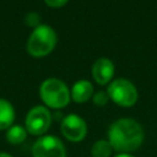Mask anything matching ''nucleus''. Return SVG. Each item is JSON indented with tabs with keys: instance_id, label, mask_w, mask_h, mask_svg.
Returning a JSON list of instances; mask_svg holds the SVG:
<instances>
[{
	"instance_id": "ddd939ff",
	"label": "nucleus",
	"mask_w": 157,
	"mask_h": 157,
	"mask_svg": "<svg viewBox=\"0 0 157 157\" xmlns=\"http://www.w3.org/2000/svg\"><path fill=\"white\" fill-rule=\"evenodd\" d=\"M92 99H93V103H94L96 105L103 107V105L107 104V102H108V99H109V96H108V93H107L105 91H98V92H96V93L93 94Z\"/></svg>"
},
{
	"instance_id": "dca6fc26",
	"label": "nucleus",
	"mask_w": 157,
	"mask_h": 157,
	"mask_svg": "<svg viewBox=\"0 0 157 157\" xmlns=\"http://www.w3.org/2000/svg\"><path fill=\"white\" fill-rule=\"evenodd\" d=\"M114 157H135V156H132L130 153H117Z\"/></svg>"
},
{
	"instance_id": "2eb2a0df",
	"label": "nucleus",
	"mask_w": 157,
	"mask_h": 157,
	"mask_svg": "<svg viewBox=\"0 0 157 157\" xmlns=\"http://www.w3.org/2000/svg\"><path fill=\"white\" fill-rule=\"evenodd\" d=\"M45 4L50 7H61L67 4L66 0H45Z\"/></svg>"
},
{
	"instance_id": "1a4fd4ad",
	"label": "nucleus",
	"mask_w": 157,
	"mask_h": 157,
	"mask_svg": "<svg viewBox=\"0 0 157 157\" xmlns=\"http://www.w3.org/2000/svg\"><path fill=\"white\" fill-rule=\"evenodd\" d=\"M70 94L76 103L87 102L93 94V86L88 80H78L72 85Z\"/></svg>"
},
{
	"instance_id": "20e7f679",
	"label": "nucleus",
	"mask_w": 157,
	"mask_h": 157,
	"mask_svg": "<svg viewBox=\"0 0 157 157\" xmlns=\"http://www.w3.org/2000/svg\"><path fill=\"white\" fill-rule=\"evenodd\" d=\"M107 93L109 96V99L121 107H131L137 102L139 98L135 85L124 77L113 80L108 85Z\"/></svg>"
},
{
	"instance_id": "9b49d317",
	"label": "nucleus",
	"mask_w": 157,
	"mask_h": 157,
	"mask_svg": "<svg viewBox=\"0 0 157 157\" xmlns=\"http://www.w3.org/2000/svg\"><path fill=\"white\" fill-rule=\"evenodd\" d=\"M27 137V130L22 125H12L6 131V139L12 145H18L23 142Z\"/></svg>"
},
{
	"instance_id": "39448f33",
	"label": "nucleus",
	"mask_w": 157,
	"mask_h": 157,
	"mask_svg": "<svg viewBox=\"0 0 157 157\" xmlns=\"http://www.w3.org/2000/svg\"><path fill=\"white\" fill-rule=\"evenodd\" d=\"M33 157H66V150L61 140L54 135L39 137L32 147Z\"/></svg>"
},
{
	"instance_id": "423d86ee",
	"label": "nucleus",
	"mask_w": 157,
	"mask_h": 157,
	"mask_svg": "<svg viewBox=\"0 0 157 157\" xmlns=\"http://www.w3.org/2000/svg\"><path fill=\"white\" fill-rule=\"evenodd\" d=\"M52 124V114L44 105L33 107L26 117V130L32 135H43Z\"/></svg>"
},
{
	"instance_id": "9d476101",
	"label": "nucleus",
	"mask_w": 157,
	"mask_h": 157,
	"mask_svg": "<svg viewBox=\"0 0 157 157\" xmlns=\"http://www.w3.org/2000/svg\"><path fill=\"white\" fill-rule=\"evenodd\" d=\"M13 119H15V109L12 104L6 99L0 98V130L11 128Z\"/></svg>"
},
{
	"instance_id": "f8f14e48",
	"label": "nucleus",
	"mask_w": 157,
	"mask_h": 157,
	"mask_svg": "<svg viewBox=\"0 0 157 157\" xmlns=\"http://www.w3.org/2000/svg\"><path fill=\"white\" fill-rule=\"evenodd\" d=\"M113 147L108 140H98L91 147L92 157H109L112 155Z\"/></svg>"
},
{
	"instance_id": "f3484780",
	"label": "nucleus",
	"mask_w": 157,
	"mask_h": 157,
	"mask_svg": "<svg viewBox=\"0 0 157 157\" xmlns=\"http://www.w3.org/2000/svg\"><path fill=\"white\" fill-rule=\"evenodd\" d=\"M0 157H12V156L6 153V152H0Z\"/></svg>"
},
{
	"instance_id": "f257e3e1",
	"label": "nucleus",
	"mask_w": 157,
	"mask_h": 157,
	"mask_svg": "<svg viewBox=\"0 0 157 157\" xmlns=\"http://www.w3.org/2000/svg\"><path fill=\"white\" fill-rule=\"evenodd\" d=\"M145 132L140 123L131 118H121L112 123L108 129V141L113 150L129 153L137 150L144 142Z\"/></svg>"
},
{
	"instance_id": "f03ea898",
	"label": "nucleus",
	"mask_w": 157,
	"mask_h": 157,
	"mask_svg": "<svg viewBox=\"0 0 157 157\" xmlns=\"http://www.w3.org/2000/svg\"><path fill=\"white\" fill-rule=\"evenodd\" d=\"M56 33L48 25H39L36 27L28 37L27 52L36 58L45 56L53 52L56 45Z\"/></svg>"
},
{
	"instance_id": "0eeeda50",
	"label": "nucleus",
	"mask_w": 157,
	"mask_h": 157,
	"mask_svg": "<svg viewBox=\"0 0 157 157\" xmlns=\"http://www.w3.org/2000/svg\"><path fill=\"white\" fill-rule=\"evenodd\" d=\"M60 129L63 135L72 142L82 141L87 134V124L77 114H67L64 117L61 119Z\"/></svg>"
},
{
	"instance_id": "4468645a",
	"label": "nucleus",
	"mask_w": 157,
	"mask_h": 157,
	"mask_svg": "<svg viewBox=\"0 0 157 157\" xmlns=\"http://www.w3.org/2000/svg\"><path fill=\"white\" fill-rule=\"evenodd\" d=\"M25 23L29 27H38L40 25V16L37 12H28L25 16Z\"/></svg>"
},
{
	"instance_id": "7ed1b4c3",
	"label": "nucleus",
	"mask_w": 157,
	"mask_h": 157,
	"mask_svg": "<svg viewBox=\"0 0 157 157\" xmlns=\"http://www.w3.org/2000/svg\"><path fill=\"white\" fill-rule=\"evenodd\" d=\"M39 94L45 105L54 109L66 107L71 99V94L66 83L56 77L44 80L40 85Z\"/></svg>"
},
{
	"instance_id": "6e6552de",
	"label": "nucleus",
	"mask_w": 157,
	"mask_h": 157,
	"mask_svg": "<svg viewBox=\"0 0 157 157\" xmlns=\"http://www.w3.org/2000/svg\"><path fill=\"white\" fill-rule=\"evenodd\" d=\"M114 64L108 58H99L92 65V76L99 85H107L114 76Z\"/></svg>"
}]
</instances>
